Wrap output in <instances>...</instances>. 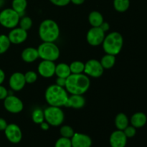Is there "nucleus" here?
<instances>
[{"label":"nucleus","mask_w":147,"mask_h":147,"mask_svg":"<svg viewBox=\"0 0 147 147\" xmlns=\"http://www.w3.org/2000/svg\"><path fill=\"white\" fill-rule=\"evenodd\" d=\"M90 86V80L86 74H71L66 78L65 88L70 94L83 95L88 91Z\"/></svg>","instance_id":"nucleus-1"},{"label":"nucleus","mask_w":147,"mask_h":147,"mask_svg":"<svg viewBox=\"0 0 147 147\" xmlns=\"http://www.w3.org/2000/svg\"><path fill=\"white\" fill-rule=\"evenodd\" d=\"M67 91L65 88L53 84L46 89L45 98L49 106L62 107L65 106L67 98Z\"/></svg>","instance_id":"nucleus-2"},{"label":"nucleus","mask_w":147,"mask_h":147,"mask_svg":"<svg viewBox=\"0 0 147 147\" xmlns=\"http://www.w3.org/2000/svg\"><path fill=\"white\" fill-rule=\"evenodd\" d=\"M60 27L55 21L50 19L45 20L39 27V36L42 42H55L60 36Z\"/></svg>","instance_id":"nucleus-3"},{"label":"nucleus","mask_w":147,"mask_h":147,"mask_svg":"<svg viewBox=\"0 0 147 147\" xmlns=\"http://www.w3.org/2000/svg\"><path fill=\"white\" fill-rule=\"evenodd\" d=\"M103 50L106 54L116 56L121 51L123 45V36L118 32H112L105 36L103 43Z\"/></svg>","instance_id":"nucleus-4"},{"label":"nucleus","mask_w":147,"mask_h":147,"mask_svg":"<svg viewBox=\"0 0 147 147\" xmlns=\"http://www.w3.org/2000/svg\"><path fill=\"white\" fill-rule=\"evenodd\" d=\"M39 57L44 60L56 61L60 57V49L52 42H43L37 48Z\"/></svg>","instance_id":"nucleus-5"},{"label":"nucleus","mask_w":147,"mask_h":147,"mask_svg":"<svg viewBox=\"0 0 147 147\" xmlns=\"http://www.w3.org/2000/svg\"><path fill=\"white\" fill-rule=\"evenodd\" d=\"M45 121L52 126L62 125L65 119V114L61 107L49 106L44 111Z\"/></svg>","instance_id":"nucleus-6"},{"label":"nucleus","mask_w":147,"mask_h":147,"mask_svg":"<svg viewBox=\"0 0 147 147\" xmlns=\"http://www.w3.org/2000/svg\"><path fill=\"white\" fill-rule=\"evenodd\" d=\"M20 15L12 8H7L0 11V24L7 29L14 28L19 24Z\"/></svg>","instance_id":"nucleus-7"},{"label":"nucleus","mask_w":147,"mask_h":147,"mask_svg":"<svg viewBox=\"0 0 147 147\" xmlns=\"http://www.w3.org/2000/svg\"><path fill=\"white\" fill-rule=\"evenodd\" d=\"M105 32L100 27H92L88 31L86 34V40L90 45L96 47L103 43L105 38Z\"/></svg>","instance_id":"nucleus-8"},{"label":"nucleus","mask_w":147,"mask_h":147,"mask_svg":"<svg viewBox=\"0 0 147 147\" xmlns=\"http://www.w3.org/2000/svg\"><path fill=\"white\" fill-rule=\"evenodd\" d=\"M104 68L100 61L96 59L89 60L85 63L84 73L92 78H99L103 75Z\"/></svg>","instance_id":"nucleus-9"},{"label":"nucleus","mask_w":147,"mask_h":147,"mask_svg":"<svg viewBox=\"0 0 147 147\" xmlns=\"http://www.w3.org/2000/svg\"><path fill=\"white\" fill-rule=\"evenodd\" d=\"M4 109L11 113H19L24 109V104L20 98L14 95H8L4 100Z\"/></svg>","instance_id":"nucleus-10"},{"label":"nucleus","mask_w":147,"mask_h":147,"mask_svg":"<svg viewBox=\"0 0 147 147\" xmlns=\"http://www.w3.org/2000/svg\"><path fill=\"white\" fill-rule=\"evenodd\" d=\"M4 131L6 138L11 143L18 144L22 141V132L20 126L16 123L8 124Z\"/></svg>","instance_id":"nucleus-11"},{"label":"nucleus","mask_w":147,"mask_h":147,"mask_svg":"<svg viewBox=\"0 0 147 147\" xmlns=\"http://www.w3.org/2000/svg\"><path fill=\"white\" fill-rule=\"evenodd\" d=\"M55 67L56 65L55 62L42 60V61L40 62V64L38 65L37 71L42 77L50 78L55 75Z\"/></svg>","instance_id":"nucleus-12"},{"label":"nucleus","mask_w":147,"mask_h":147,"mask_svg":"<svg viewBox=\"0 0 147 147\" xmlns=\"http://www.w3.org/2000/svg\"><path fill=\"white\" fill-rule=\"evenodd\" d=\"M9 40L11 44L19 45L24 42L27 39V31L23 30L21 27H14L11 29L8 34Z\"/></svg>","instance_id":"nucleus-13"},{"label":"nucleus","mask_w":147,"mask_h":147,"mask_svg":"<svg viewBox=\"0 0 147 147\" xmlns=\"http://www.w3.org/2000/svg\"><path fill=\"white\" fill-rule=\"evenodd\" d=\"M25 78L23 73L15 72L12 73L9 79V85L10 88L14 91H20L24 88L26 84Z\"/></svg>","instance_id":"nucleus-14"},{"label":"nucleus","mask_w":147,"mask_h":147,"mask_svg":"<svg viewBox=\"0 0 147 147\" xmlns=\"http://www.w3.org/2000/svg\"><path fill=\"white\" fill-rule=\"evenodd\" d=\"M127 139L123 131L117 129L111 134L109 142L111 147H126Z\"/></svg>","instance_id":"nucleus-15"},{"label":"nucleus","mask_w":147,"mask_h":147,"mask_svg":"<svg viewBox=\"0 0 147 147\" xmlns=\"http://www.w3.org/2000/svg\"><path fill=\"white\" fill-rule=\"evenodd\" d=\"M72 147H91L92 139L88 135L75 133L71 138Z\"/></svg>","instance_id":"nucleus-16"},{"label":"nucleus","mask_w":147,"mask_h":147,"mask_svg":"<svg viewBox=\"0 0 147 147\" xmlns=\"http://www.w3.org/2000/svg\"><path fill=\"white\" fill-rule=\"evenodd\" d=\"M86 105V98L83 95H74L68 96L65 106L67 108H73L75 109H80Z\"/></svg>","instance_id":"nucleus-17"},{"label":"nucleus","mask_w":147,"mask_h":147,"mask_svg":"<svg viewBox=\"0 0 147 147\" xmlns=\"http://www.w3.org/2000/svg\"><path fill=\"white\" fill-rule=\"evenodd\" d=\"M23 61L27 63H32L39 58V53L37 49L29 47L24 49L21 54Z\"/></svg>","instance_id":"nucleus-18"},{"label":"nucleus","mask_w":147,"mask_h":147,"mask_svg":"<svg viewBox=\"0 0 147 147\" xmlns=\"http://www.w3.org/2000/svg\"><path fill=\"white\" fill-rule=\"evenodd\" d=\"M130 122L131 126L136 129L142 128L146 125L147 122V116L143 112H136L134 113L131 117Z\"/></svg>","instance_id":"nucleus-19"},{"label":"nucleus","mask_w":147,"mask_h":147,"mask_svg":"<svg viewBox=\"0 0 147 147\" xmlns=\"http://www.w3.org/2000/svg\"><path fill=\"white\" fill-rule=\"evenodd\" d=\"M72 73L71 71H70V65H69L64 63H61L56 65L55 75H56L57 77L67 78Z\"/></svg>","instance_id":"nucleus-20"},{"label":"nucleus","mask_w":147,"mask_h":147,"mask_svg":"<svg viewBox=\"0 0 147 147\" xmlns=\"http://www.w3.org/2000/svg\"><path fill=\"white\" fill-rule=\"evenodd\" d=\"M115 125L118 130L123 131L129 125V119L123 113H119L115 118Z\"/></svg>","instance_id":"nucleus-21"},{"label":"nucleus","mask_w":147,"mask_h":147,"mask_svg":"<svg viewBox=\"0 0 147 147\" xmlns=\"http://www.w3.org/2000/svg\"><path fill=\"white\" fill-rule=\"evenodd\" d=\"M89 24L92 27H100L104 22L103 15L98 11H93L88 15Z\"/></svg>","instance_id":"nucleus-22"},{"label":"nucleus","mask_w":147,"mask_h":147,"mask_svg":"<svg viewBox=\"0 0 147 147\" xmlns=\"http://www.w3.org/2000/svg\"><path fill=\"white\" fill-rule=\"evenodd\" d=\"M27 7V0H12L11 8L17 11L21 17V14H24Z\"/></svg>","instance_id":"nucleus-23"},{"label":"nucleus","mask_w":147,"mask_h":147,"mask_svg":"<svg viewBox=\"0 0 147 147\" xmlns=\"http://www.w3.org/2000/svg\"><path fill=\"white\" fill-rule=\"evenodd\" d=\"M100 63L104 69H111L116 63V56L110 54H106L100 60Z\"/></svg>","instance_id":"nucleus-24"},{"label":"nucleus","mask_w":147,"mask_h":147,"mask_svg":"<svg viewBox=\"0 0 147 147\" xmlns=\"http://www.w3.org/2000/svg\"><path fill=\"white\" fill-rule=\"evenodd\" d=\"M130 7V0H113V7L118 12H125Z\"/></svg>","instance_id":"nucleus-25"},{"label":"nucleus","mask_w":147,"mask_h":147,"mask_svg":"<svg viewBox=\"0 0 147 147\" xmlns=\"http://www.w3.org/2000/svg\"><path fill=\"white\" fill-rule=\"evenodd\" d=\"M70 68L72 74H80L84 73L85 70V63L82 61L76 60L70 63Z\"/></svg>","instance_id":"nucleus-26"},{"label":"nucleus","mask_w":147,"mask_h":147,"mask_svg":"<svg viewBox=\"0 0 147 147\" xmlns=\"http://www.w3.org/2000/svg\"><path fill=\"white\" fill-rule=\"evenodd\" d=\"M32 119L33 122L37 124H40L45 121L44 111L40 109H36L32 113Z\"/></svg>","instance_id":"nucleus-27"},{"label":"nucleus","mask_w":147,"mask_h":147,"mask_svg":"<svg viewBox=\"0 0 147 147\" xmlns=\"http://www.w3.org/2000/svg\"><path fill=\"white\" fill-rule=\"evenodd\" d=\"M11 45L9 37L5 34H0V55L6 53Z\"/></svg>","instance_id":"nucleus-28"},{"label":"nucleus","mask_w":147,"mask_h":147,"mask_svg":"<svg viewBox=\"0 0 147 147\" xmlns=\"http://www.w3.org/2000/svg\"><path fill=\"white\" fill-rule=\"evenodd\" d=\"M32 24L33 22L30 17L25 16V17H22V18L20 17V22H19V25H20V27H21L23 30L28 31L29 30L32 28Z\"/></svg>","instance_id":"nucleus-29"},{"label":"nucleus","mask_w":147,"mask_h":147,"mask_svg":"<svg viewBox=\"0 0 147 147\" xmlns=\"http://www.w3.org/2000/svg\"><path fill=\"white\" fill-rule=\"evenodd\" d=\"M60 134L63 137L71 139L73 135H74L75 131L74 129L71 126H68V125H64V126H61V128H60Z\"/></svg>","instance_id":"nucleus-30"},{"label":"nucleus","mask_w":147,"mask_h":147,"mask_svg":"<svg viewBox=\"0 0 147 147\" xmlns=\"http://www.w3.org/2000/svg\"><path fill=\"white\" fill-rule=\"evenodd\" d=\"M55 147H72L71 139L61 136L56 141Z\"/></svg>","instance_id":"nucleus-31"},{"label":"nucleus","mask_w":147,"mask_h":147,"mask_svg":"<svg viewBox=\"0 0 147 147\" xmlns=\"http://www.w3.org/2000/svg\"><path fill=\"white\" fill-rule=\"evenodd\" d=\"M24 78H25V81L27 83H33L37 80V73L34 71H30L26 72L25 74H24Z\"/></svg>","instance_id":"nucleus-32"},{"label":"nucleus","mask_w":147,"mask_h":147,"mask_svg":"<svg viewBox=\"0 0 147 147\" xmlns=\"http://www.w3.org/2000/svg\"><path fill=\"white\" fill-rule=\"evenodd\" d=\"M124 132L125 135L127 138H133L136 134V129L133 126H128L123 131Z\"/></svg>","instance_id":"nucleus-33"},{"label":"nucleus","mask_w":147,"mask_h":147,"mask_svg":"<svg viewBox=\"0 0 147 147\" xmlns=\"http://www.w3.org/2000/svg\"><path fill=\"white\" fill-rule=\"evenodd\" d=\"M49 1L57 7H65L70 3V0H49Z\"/></svg>","instance_id":"nucleus-34"},{"label":"nucleus","mask_w":147,"mask_h":147,"mask_svg":"<svg viewBox=\"0 0 147 147\" xmlns=\"http://www.w3.org/2000/svg\"><path fill=\"white\" fill-rule=\"evenodd\" d=\"M9 95L7 89L4 86L0 85V100H4Z\"/></svg>","instance_id":"nucleus-35"},{"label":"nucleus","mask_w":147,"mask_h":147,"mask_svg":"<svg viewBox=\"0 0 147 147\" xmlns=\"http://www.w3.org/2000/svg\"><path fill=\"white\" fill-rule=\"evenodd\" d=\"M66 83V78H58L57 77V80H56V85L61 87L65 88Z\"/></svg>","instance_id":"nucleus-36"},{"label":"nucleus","mask_w":147,"mask_h":147,"mask_svg":"<svg viewBox=\"0 0 147 147\" xmlns=\"http://www.w3.org/2000/svg\"><path fill=\"white\" fill-rule=\"evenodd\" d=\"M7 125H8V123L6 121L5 119H3V118H0V131L5 130Z\"/></svg>","instance_id":"nucleus-37"},{"label":"nucleus","mask_w":147,"mask_h":147,"mask_svg":"<svg viewBox=\"0 0 147 147\" xmlns=\"http://www.w3.org/2000/svg\"><path fill=\"white\" fill-rule=\"evenodd\" d=\"M40 128H41L43 131H47L49 129H50V124L46 121H43L42 123H40Z\"/></svg>","instance_id":"nucleus-38"},{"label":"nucleus","mask_w":147,"mask_h":147,"mask_svg":"<svg viewBox=\"0 0 147 147\" xmlns=\"http://www.w3.org/2000/svg\"><path fill=\"white\" fill-rule=\"evenodd\" d=\"M109 27H110V26H109V24L108 22H103V24L100 26V28H101L102 30L105 32H107L108 30H109Z\"/></svg>","instance_id":"nucleus-39"},{"label":"nucleus","mask_w":147,"mask_h":147,"mask_svg":"<svg viewBox=\"0 0 147 147\" xmlns=\"http://www.w3.org/2000/svg\"><path fill=\"white\" fill-rule=\"evenodd\" d=\"M5 80V73L2 69L0 68V85L2 84Z\"/></svg>","instance_id":"nucleus-40"},{"label":"nucleus","mask_w":147,"mask_h":147,"mask_svg":"<svg viewBox=\"0 0 147 147\" xmlns=\"http://www.w3.org/2000/svg\"><path fill=\"white\" fill-rule=\"evenodd\" d=\"M86 0H70V2L73 3L75 5H81L85 2Z\"/></svg>","instance_id":"nucleus-41"}]
</instances>
